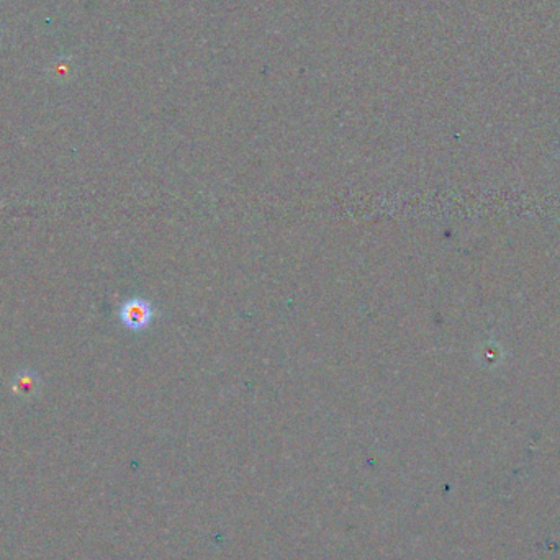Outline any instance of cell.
<instances>
[{"label":"cell","mask_w":560,"mask_h":560,"mask_svg":"<svg viewBox=\"0 0 560 560\" xmlns=\"http://www.w3.org/2000/svg\"><path fill=\"white\" fill-rule=\"evenodd\" d=\"M118 317L127 330L143 331L153 321L154 311L148 300L136 297V299L127 300L120 306Z\"/></svg>","instance_id":"obj_1"},{"label":"cell","mask_w":560,"mask_h":560,"mask_svg":"<svg viewBox=\"0 0 560 560\" xmlns=\"http://www.w3.org/2000/svg\"><path fill=\"white\" fill-rule=\"evenodd\" d=\"M38 377L30 371L19 372L12 380V390L20 397H28V395L35 393L38 390Z\"/></svg>","instance_id":"obj_2"}]
</instances>
